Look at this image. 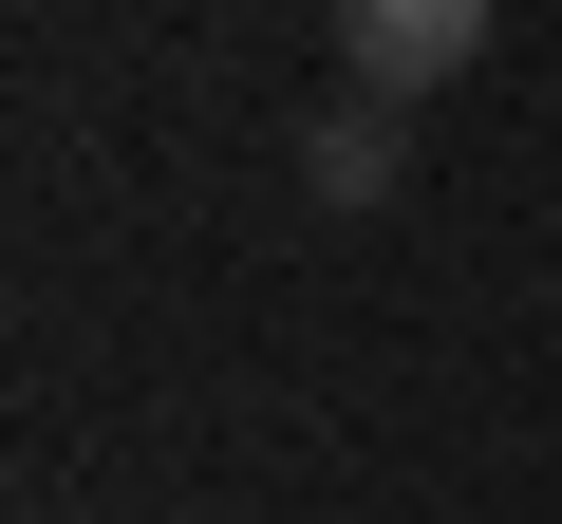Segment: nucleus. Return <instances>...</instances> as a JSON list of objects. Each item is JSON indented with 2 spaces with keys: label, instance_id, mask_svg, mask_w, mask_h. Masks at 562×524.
Returning a JSON list of instances; mask_svg holds the SVG:
<instances>
[{
  "label": "nucleus",
  "instance_id": "2",
  "mask_svg": "<svg viewBox=\"0 0 562 524\" xmlns=\"http://www.w3.org/2000/svg\"><path fill=\"white\" fill-rule=\"evenodd\" d=\"M301 187H319V206H394V113H375V94H338V113L301 132Z\"/></svg>",
  "mask_w": 562,
  "mask_h": 524
},
{
  "label": "nucleus",
  "instance_id": "1",
  "mask_svg": "<svg viewBox=\"0 0 562 524\" xmlns=\"http://www.w3.org/2000/svg\"><path fill=\"white\" fill-rule=\"evenodd\" d=\"M487 57V0H338V76L375 94V113H413V94H450Z\"/></svg>",
  "mask_w": 562,
  "mask_h": 524
}]
</instances>
